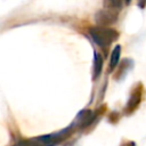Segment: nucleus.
<instances>
[{"label":"nucleus","instance_id":"obj_1","mask_svg":"<svg viewBox=\"0 0 146 146\" xmlns=\"http://www.w3.org/2000/svg\"><path fill=\"white\" fill-rule=\"evenodd\" d=\"M89 33L92 40L103 48L108 47L113 41L119 38V33L115 30L105 26H94L89 30Z\"/></svg>","mask_w":146,"mask_h":146},{"label":"nucleus","instance_id":"obj_2","mask_svg":"<svg viewBox=\"0 0 146 146\" xmlns=\"http://www.w3.org/2000/svg\"><path fill=\"white\" fill-rule=\"evenodd\" d=\"M96 22L98 24H100V26H104V25H108V24H113L116 18H117V15L115 11L113 10H110V9H103V10H99L97 14H96Z\"/></svg>","mask_w":146,"mask_h":146},{"label":"nucleus","instance_id":"obj_3","mask_svg":"<svg viewBox=\"0 0 146 146\" xmlns=\"http://www.w3.org/2000/svg\"><path fill=\"white\" fill-rule=\"evenodd\" d=\"M120 55H121V46H115V48L113 49L112 51V55H111V59H110V70H114L115 66L119 64V60H120Z\"/></svg>","mask_w":146,"mask_h":146},{"label":"nucleus","instance_id":"obj_4","mask_svg":"<svg viewBox=\"0 0 146 146\" xmlns=\"http://www.w3.org/2000/svg\"><path fill=\"white\" fill-rule=\"evenodd\" d=\"M139 102H140V89L135 88V90L132 91V94L130 96V99L127 104V107H129L130 110H133L136 106H138Z\"/></svg>","mask_w":146,"mask_h":146},{"label":"nucleus","instance_id":"obj_5","mask_svg":"<svg viewBox=\"0 0 146 146\" xmlns=\"http://www.w3.org/2000/svg\"><path fill=\"white\" fill-rule=\"evenodd\" d=\"M102 66H103V58L100 55L95 54V60H94V78L97 79V76L102 72Z\"/></svg>","mask_w":146,"mask_h":146},{"label":"nucleus","instance_id":"obj_6","mask_svg":"<svg viewBox=\"0 0 146 146\" xmlns=\"http://www.w3.org/2000/svg\"><path fill=\"white\" fill-rule=\"evenodd\" d=\"M105 8L110 10H120L122 7V0H104Z\"/></svg>","mask_w":146,"mask_h":146},{"label":"nucleus","instance_id":"obj_7","mask_svg":"<svg viewBox=\"0 0 146 146\" xmlns=\"http://www.w3.org/2000/svg\"><path fill=\"white\" fill-rule=\"evenodd\" d=\"M138 5L140 8H144L145 5H146V0H138Z\"/></svg>","mask_w":146,"mask_h":146},{"label":"nucleus","instance_id":"obj_8","mask_svg":"<svg viewBox=\"0 0 146 146\" xmlns=\"http://www.w3.org/2000/svg\"><path fill=\"white\" fill-rule=\"evenodd\" d=\"M122 146H136V144H135L133 141H128V143H125V144H123Z\"/></svg>","mask_w":146,"mask_h":146},{"label":"nucleus","instance_id":"obj_9","mask_svg":"<svg viewBox=\"0 0 146 146\" xmlns=\"http://www.w3.org/2000/svg\"><path fill=\"white\" fill-rule=\"evenodd\" d=\"M124 1H125V3H129V2L131 1V0H124Z\"/></svg>","mask_w":146,"mask_h":146}]
</instances>
